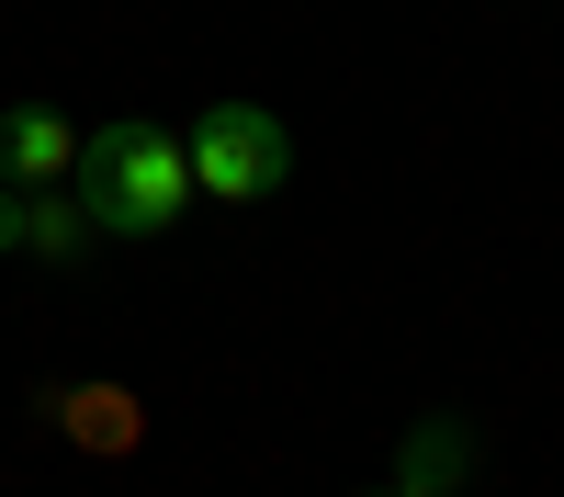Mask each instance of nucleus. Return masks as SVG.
<instances>
[{
    "label": "nucleus",
    "mask_w": 564,
    "mask_h": 497,
    "mask_svg": "<svg viewBox=\"0 0 564 497\" xmlns=\"http://www.w3.org/2000/svg\"><path fill=\"white\" fill-rule=\"evenodd\" d=\"M68 193L90 215V238H159V226L193 215V159H181V136L148 125V114H113L79 136V170Z\"/></svg>",
    "instance_id": "1"
},
{
    "label": "nucleus",
    "mask_w": 564,
    "mask_h": 497,
    "mask_svg": "<svg viewBox=\"0 0 564 497\" xmlns=\"http://www.w3.org/2000/svg\"><path fill=\"white\" fill-rule=\"evenodd\" d=\"M181 159H193V204H271L294 181V136L260 102H204L181 125Z\"/></svg>",
    "instance_id": "2"
},
{
    "label": "nucleus",
    "mask_w": 564,
    "mask_h": 497,
    "mask_svg": "<svg viewBox=\"0 0 564 497\" xmlns=\"http://www.w3.org/2000/svg\"><path fill=\"white\" fill-rule=\"evenodd\" d=\"M68 170H79V125L57 102H12L0 114V181H12V193H57Z\"/></svg>",
    "instance_id": "3"
},
{
    "label": "nucleus",
    "mask_w": 564,
    "mask_h": 497,
    "mask_svg": "<svg viewBox=\"0 0 564 497\" xmlns=\"http://www.w3.org/2000/svg\"><path fill=\"white\" fill-rule=\"evenodd\" d=\"M463 452H475V441H463L452 419H417V430L395 441V486H417V497H452V486H463Z\"/></svg>",
    "instance_id": "4"
},
{
    "label": "nucleus",
    "mask_w": 564,
    "mask_h": 497,
    "mask_svg": "<svg viewBox=\"0 0 564 497\" xmlns=\"http://www.w3.org/2000/svg\"><path fill=\"white\" fill-rule=\"evenodd\" d=\"M23 249L34 260H79L90 249V215L68 204V181H57V193H23Z\"/></svg>",
    "instance_id": "5"
},
{
    "label": "nucleus",
    "mask_w": 564,
    "mask_h": 497,
    "mask_svg": "<svg viewBox=\"0 0 564 497\" xmlns=\"http://www.w3.org/2000/svg\"><path fill=\"white\" fill-rule=\"evenodd\" d=\"M57 419H68V441H102V452H124V441H135V407H124V396H102V385H68V396H57Z\"/></svg>",
    "instance_id": "6"
},
{
    "label": "nucleus",
    "mask_w": 564,
    "mask_h": 497,
    "mask_svg": "<svg viewBox=\"0 0 564 497\" xmlns=\"http://www.w3.org/2000/svg\"><path fill=\"white\" fill-rule=\"evenodd\" d=\"M0 249H23V193L0 181Z\"/></svg>",
    "instance_id": "7"
},
{
    "label": "nucleus",
    "mask_w": 564,
    "mask_h": 497,
    "mask_svg": "<svg viewBox=\"0 0 564 497\" xmlns=\"http://www.w3.org/2000/svg\"><path fill=\"white\" fill-rule=\"evenodd\" d=\"M361 497H417V486H361Z\"/></svg>",
    "instance_id": "8"
}]
</instances>
